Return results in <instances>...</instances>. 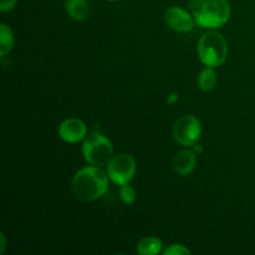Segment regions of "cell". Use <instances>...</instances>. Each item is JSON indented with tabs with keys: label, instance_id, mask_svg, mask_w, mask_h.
I'll return each instance as SVG.
<instances>
[{
	"label": "cell",
	"instance_id": "obj_1",
	"mask_svg": "<svg viewBox=\"0 0 255 255\" xmlns=\"http://www.w3.org/2000/svg\"><path fill=\"white\" fill-rule=\"evenodd\" d=\"M109 176L102 167L87 166L75 173L71 188L75 197L82 202H95L109 189Z\"/></svg>",
	"mask_w": 255,
	"mask_h": 255
},
{
	"label": "cell",
	"instance_id": "obj_2",
	"mask_svg": "<svg viewBox=\"0 0 255 255\" xmlns=\"http://www.w3.org/2000/svg\"><path fill=\"white\" fill-rule=\"evenodd\" d=\"M188 6L197 24L204 29L226 25L232 12L228 0H189Z\"/></svg>",
	"mask_w": 255,
	"mask_h": 255
},
{
	"label": "cell",
	"instance_id": "obj_3",
	"mask_svg": "<svg viewBox=\"0 0 255 255\" xmlns=\"http://www.w3.org/2000/svg\"><path fill=\"white\" fill-rule=\"evenodd\" d=\"M197 54L201 62L209 67H219L228 57V42L216 29H208L199 39Z\"/></svg>",
	"mask_w": 255,
	"mask_h": 255
},
{
	"label": "cell",
	"instance_id": "obj_4",
	"mask_svg": "<svg viewBox=\"0 0 255 255\" xmlns=\"http://www.w3.org/2000/svg\"><path fill=\"white\" fill-rule=\"evenodd\" d=\"M82 154L91 166L106 167L115 156L114 146L107 137L95 132L84 139Z\"/></svg>",
	"mask_w": 255,
	"mask_h": 255
},
{
	"label": "cell",
	"instance_id": "obj_5",
	"mask_svg": "<svg viewBox=\"0 0 255 255\" xmlns=\"http://www.w3.org/2000/svg\"><path fill=\"white\" fill-rule=\"evenodd\" d=\"M136 161L128 153L115 154L110 163L106 166L107 176L110 181L116 186H124L129 183L136 174Z\"/></svg>",
	"mask_w": 255,
	"mask_h": 255
},
{
	"label": "cell",
	"instance_id": "obj_6",
	"mask_svg": "<svg viewBox=\"0 0 255 255\" xmlns=\"http://www.w3.org/2000/svg\"><path fill=\"white\" fill-rule=\"evenodd\" d=\"M202 136V125L193 115H184L173 126V137L182 146H194Z\"/></svg>",
	"mask_w": 255,
	"mask_h": 255
},
{
	"label": "cell",
	"instance_id": "obj_7",
	"mask_svg": "<svg viewBox=\"0 0 255 255\" xmlns=\"http://www.w3.org/2000/svg\"><path fill=\"white\" fill-rule=\"evenodd\" d=\"M164 20L169 29L177 32H189L194 27L193 15L191 11L182 9L179 6H171L164 11Z\"/></svg>",
	"mask_w": 255,
	"mask_h": 255
},
{
	"label": "cell",
	"instance_id": "obj_8",
	"mask_svg": "<svg viewBox=\"0 0 255 255\" xmlns=\"http://www.w3.org/2000/svg\"><path fill=\"white\" fill-rule=\"evenodd\" d=\"M59 136L67 143H79L87 137V126L81 119L70 117L60 124Z\"/></svg>",
	"mask_w": 255,
	"mask_h": 255
},
{
	"label": "cell",
	"instance_id": "obj_9",
	"mask_svg": "<svg viewBox=\"0 0 255 255\" xmlns=\"http://www.w3.org/2000/svg\"><path fill=\"white\" fill-rule=\"evenodd\" d=\"M197 164L196 153L192 149H182L173 158V168L177 174L186 177L194 171Z\"/></svg>",
	"mask_w": 255,
	"mask_h": 255
},
{
	"label": "cell",
	"instance_id": "obj_10",
	"mask_svg": "<svg viewBox=\"0 0 255 255\" xmlns=\"http://www.w3.org/2000/svg\"><path fill=\"white\" fill-rule=\"evenodd\" d=\"M65 7L72 20L84 21L90 14V5L87 0H66Z\"/></svg>",
	"mask_w": 255,
	"mask_h": 255
},
{
	"label": "cell",
	"instance_id": "obj_11",
	"mask_svg": "<svg viewBox=\"0 0 255 255\" xmlns=\"http://www.w3.org/2000/svg\"><path fill=\"white\" fill-rule=\"evenodd\" d=\"M136 252L141 255H157L163 252V243L156 237H146L137 243Z\"/></svg>",
	"mask_w": 255,
	"mask_h": 255
},
{
	"label": "cell",
	"instance_id": "obj_12",
	"mask_svg": "<svg viewBox=\"0 0 255 255\" xmlns=\"http://www.w3.org/2000/svg\"><path fill=\"white\" fill-rule=\"evenodd\" d=\"M14 46V32L5 22L0 24V55L5 56Z\"/></svg>",
	"mask_w": 255,
	"mask_h": 255
},
{
	"label": "cell",
	"instance_id": "obj_13",
	"mask_svg": "<svg viewBox=\"0 0 255 255\" xmlns=\"http://www.w3.org/2000/svg\"><path fill=\"white\" fill-rule=\"evenodd\" d=\"M217 72L214 67L207 66L206 69L202 70L198 76V86L202 91L209 92L216 87L217 85Z\"/></svg>",
	"mask_w": 255,
	"mask_h": 255
},
{
	"label": "cell",
	"instance_id": "obj_14",
	"mask_svg": "<svg viewBox=\"0 0 255 255\" xmlns=\"http://www.w3.org/2000/svg\"><path fill=\"white\" fill-rule=\"evenodd\" d=\"M120 198L122 199L124 203L133 204L137 198L136 191L128 183L124 184V186H120Z\"/></svg>",
	"mask_w": 255,
	"mask_h": 255
},
{
	"label": "cell",
	"instance_id": "obj_15",
	"mask_svg": "<svg viewBox=\"0 0 255 255\" xmlns=\"http://www.w3.org/2000/svg\"><path fill=\"white\" fill-rule=\"evenodd\" d=\"M162 254L163 255H191L192 252L189 251L187 247L182 246V244H171V246L167 247L166 249H163Z\"/></svg>",
	"mask_w": 255,
	"mask_h": 255
},
{
	"label": "cell",
	"instance_id": "obj_16",
	"mask_svg": "<svg viewBox=\"0 0 255 255\" xmlns=\"http://www.w3.org/2000/svg\"><path fill=\"white\" fill-rule=\"evenodd\" d=\"M17 0H0V11L9 12L16 6Z\"/></svg>",
	"mask_w": 255,
	"mask_h": 255
},
{
	"label": "cell",
	"instance_id": "obj_17",
	"mask_svg": "<svg viewBox=\"0 0 255 255\" xmlns=\"http://www.w3.org/2000/svg\"><path fill=\"white\" fill-rule=\"evenodd\" d=\"M0 242H1V246H0V254H4L5 249H6V237L4 233H0Z\"/></svg>",
	"mask_w": 255,
	"mask_h": 255
},
{
	"label": "cell",
	"instance_id": "obj_18",
	"mask_svg": "<svg viewBox=\"0 0 255 255\" xmlns=\"http://www.w3.org/2000/svg\"><path fill=\"white\" fill-rule=\"evenodd\" d=\"M177 101H178V95H177L176 92L168 95V99H167V102H168V104H174V102Z\"/></svg>",
	"mask_w": 255,
	"mask_h": 255
},
{
	"label": "cell",
	"instance_id": "obj_19",
	"mask_svg": "<svg viewBox=\"0 0 255 255\" xmlns=\"http://www.w3.org/2000/svg\"><path fill=\"white\" fill-rule=\"evenodd\" d=\"M194 151H196V152H199V153H201V152L202 151H203V148H202V146H201V144H194Z\"/></svg>",
	"mask_w": 255,
	"mask_h": 255
},
{
	"label": "cell",
	"instance_id": "obj_20",
	"mask_svg": "<svg viewBox=\"0 0 255 255\" xmlns=\"http://www.w3.org/2000/svg\"><path fill=\"white\" fill-rule=\"evenodd\" d=\"M106 1H119V0H106Z\"/></svg>",
	"mask_w": 255,
	"mask_h": 255
}]
</instances>
